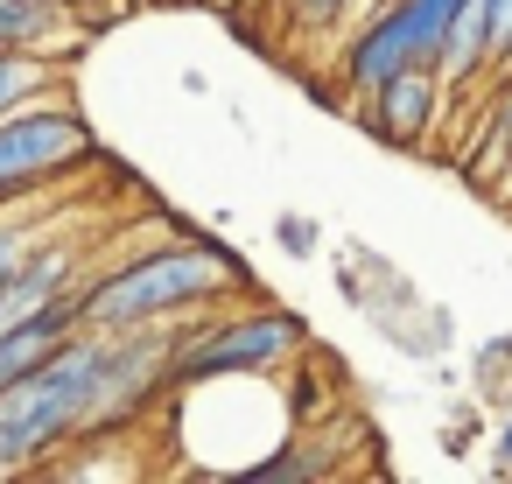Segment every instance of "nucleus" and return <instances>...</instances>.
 <instances>
[{"label": "nucleus", "instance_id": "nucleus-1", "mask_svg": "<svg viewBox=\"0 0 512 484\" xmlns=\"http://www.w3.org/2000/svg\"><path fill=\"white\" fill-rule=\"evenodd\" d=\"M113 351H120V330H92L85 323L50 365L22 372L15 386H0V477L36 470L71 435H92L99 428L106 379H113Z\"/></svg>", "mask_w": 512, "mask_h": 484}, {"label": "nucleus", "instance_id": "nucleus-3", "mask_svg": "<svg viewBox=\"0 0 512 484\" xmlns=\"http://www.w3.org/2000/svg\"><path fill=\"white\" fill-rule=\"evenodd\" d=\"M302 323L288 309H239V316H190L176 330L169 386H211V379H267L302 358Z\"/></svg>", "mask_w": 512, "mask_h": 484}, {"label": "nucleus", "instance_id": "nucleus-17", "mask_svg": "<svg viewBox=\"0 0 512 484\" xmlns=\"http://www.w3.org/2000/svg\"><path fill=\"white\" fill-rule=\"evenodd\" d=\"M505 414H512V386H505Z\"/></svg>", "mask_w": 512, "mask_h": 484}, {"label": "nucleus", "instance_id": "nucleus-14", "mask_svg": "<svg viewBox=\"0 0 512 484\" xmlns=\"http://www.w3.org/2000/svg\"><path fill=\"white\" fill-rule=\"evenodd\" d=\"M71 15H85V22H99V15H120V0H64Z\"/></svg>", "mask_w": 512, "mask_h": 484}, {"label": "nucleus", "instance_id": "nucleus-5", "mask_svg": "<svg viewBox=\"0 0 512 484\" xmlns=\"http://www.w3.org/2000/svg\"><path fill=\"white\" fill-rule=\"evenodd\" d=\"M92 155H99V141H92V127L78 120L71 99H29L15 113H0V204L71 176Z\"/></svg>", "mask_w": 512, "mask_h": 484}, {"label": "nucleus", "instance_id": "nucleus-9", "mask_svg": "<svg viewBox=\"0 0 512 484\" xmlns=\"http://www.w3.org/2000/svg\"><path fill=\"white\" fill-rule=\"evenodd\" d=\"M442 78L449 85H477L484 71H498L491 57V15H484V0H463V15L449 22V43H442Z\"/></svg>", "mask_w": 512, "mask_h": 484}, {"label": "nucleus", "instance_id": "nucleus-16", "mask_svg": "<svg viewBox=\"0 0 512 484\" xmlns=\"http://www.w3.org/2000/svg\"><path fill=\"white\" fill-rule=\"evenodd\" d=\"M498 456H505V470H512V414H505V435H498Z\"/></svg>", "mask_w": 512, "mask_h": 484}, {"label": "nucleus", "instance_id": "nucleus-6", "mask_svg": "<svg viewBox=\"0 0 512 484\" xmlns=\"http://www.w3.org/2000/svg\"><path fill=\"white\" fill-rule=\"evenodd\" d=\"M442 99H449L442 64H414V71L386 78L372 99H358V113H365V127H372L386 148H428V134H435V120H442Z\"/></svg>", "mask_w": 512, "mask_h": 484}, {"label": "nucleus", "instance_id": "nucleus-8", "mask_svg": "<svg viewBox=\"0 0 512 484\" xmlns=\"http://www.w3.org/2000/svg\"><path fill=\"white\" fill-rule=\"evenodd\" d=\"M78 36H85V15H71L64 0H0V50L64 57Z\"/></svg>", "mask_w": 512, "mask_h": 484}, {"label": "nucleus", "instance_id": "nucleus-11", "mask_svg": "<svg viewBox=\"0 0 512 484\" xmlns=\"http://www.w3.org/2000/svg\"><path fill=\"white\" fill-rule=\"evenodd\" d=\"M351 8H358V0H281V22H288V36L316 43V36H330L337 22H351Z\"/></svg>", "mask_w": 512, "mask_h": 484}, {"label": "nucleus", "instance_id": "nucleus-12", "mask_svg": "<svg viewBox=\"0 0 512 484\" xmlns=\"http://www.w3.org/2000/svg\"><path fill=\"white\" fill-rule=\"evenodd\" d=\"M484 15H491V57L498 71H512V0H484Z\"/></svg>", "mask_w": 512, "mask_h": 484}, {"label": "nucleus", "instance_id": "nucleus-10", "mask_svg": "<svg viewBox=\"0 0 512 484\" xmlns=\"http://www.w3.org/2000/svg\"><path fill=\"white\" fill-rule=\"evenodd\" d=\"M57 57H36V50H0V113H15V106H29V99H43L50 85H57V71H50Z\"/></svg>", "mask_w": 512, "mask_h": 484}, {"label": "nucleus", "instance_id": "nucleus-15", "mask_svg": "<svg viewBox=\"0 0 512 484\" xmlns=\"http://www.w3.org/2000/svg\"><path fill=\"white\" fill-rule=\"evenodd\" d=\"M281 246H288V253H309L316 239H309V225H302V218H288V225H281Z\"/></svg>", "mask_w": 512, "mask_h": 484}, {"label": "nucleus", "instance_id": "nucleus-4", "mask_svg": "<svg viewBox=\"0 0 512 484\" xmlns=\"http://www.w3.org/2000/svg\"><path fill=\"white\" fill-rule=\"evenodd\" d=\"M456 15H463V0H379V8L351 29L344 57H337L344 99L358 106V99H372L386 78H400V71H414V64H435Z\"/></svg>", "mask_w": 512, "mask_h": 484}, {"label": "nucleus", "instance_id": "nucleus-2", "mask_svg": "<svg viewBox=\"0 0 512 484\" xmlns=\"http://www.w3.org/2000/svg\"><path fill=\"white\" fill-rule=\"evenodd\" d=\"M246 288V267L225 246H155L99 281H78L85 323L92 330H155V323H190L211 316Z\"/></svg>", "mask_w": 512, "mask_h": 484}, {"label": "nucleus", "instance_id": "nucleus-13", "mask_svg": "<svg viewBox=\"0 0 512 484\" xmlns=\"http://www.w3.org/2000/svg\"><path fill=\"white\" fill-rule=\"evenodd\" d=\"M29 246H36L29 232H15V225H0V281H8V274L22 267V253H29Z\"/></svg>", "mask_w": 512, "mask_h": 484}, {"label": "nucleus", "instance_id": "nucleus-7", "mask_svg": "<svg viewBox=\"0 0 512 484\" xmlns=\"http://www.w3.org/2000/svg\"><path fill=\"white\" fill-rule=\"evenodd\" d=\"M78 288V253L71 246H29L22 267L0 281V323H15V316H36L43 302L71 295Z\"/></svg>", "mask_w": 512, "mask_h": 484}]
</instances>
